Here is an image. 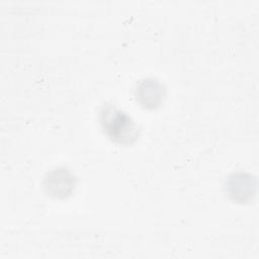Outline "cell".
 Wrapping results in <instances>:
<instances>
[{
	"label": "cell",
	"mask_w": 259,
	"mask_h": 259,
	"mask_svg": "<svg viewBox=\"0 0 259 259\" xmlns=\"http://www.w3.org/2000/svg\"><path fill=\"white\" fill-rule=\"evenodd\" d=\"M102 124L114 140L121 142L135 137L136 131L130 117L113 107L104 108L102 112Z\"/></svg>",
	"instance_id": "obj_1"
}]
</instances>
